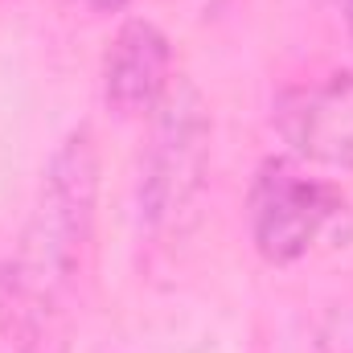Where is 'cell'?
Returning <instances> with one entry per match:
<instances>
[{"mask_svg": "<svg viewBox=\"0 0 353 353\" xmlns=\"http://www.w3.org/2000/svg\"><path fill=\"white\" fill-rule=\"evenodd\" d=\"M94 197L99 152L79 128L50 157L21 247L0 267V333L17 353H66V292L83 271Z\"/></svg>", "mask_w": 353, "mask_h": 353, "instance_id": "6da1fadb", "label": "cell"}, {"mask_svg": "<svg viewBox=\"0 0 353 353\" xmlns=\"http://www.w3.org/2000/svg\"><path fill=\"white\" fill-rule=\"evenodd\" d=\"M210 107L189 83H173L152 111V140L140 173V214L152 230H181L210 173Z\"/></svg>", "mask_w": 353, "mask_h": 353, "instance_id": "7a4b0ae2", "label": "cell"}, {"mask_svg": "<svg viewBox=\"0 0 353 353\" xmlns=\"http://www.w3.org/2000/svg\"><path fill=\"white\" fill-rule=\"evenodd\" d=\"M337 214H341V193L308 176L288 157L263 161L247 193L251 243L275 267L304 259L321 243V234L333 226Z\"/></svg>", "mask_w": 353, "mask_h": 353, "instance_id": "3957f363", "label": "cell"}, {"mask_svg": "<svg viewBox=\"0 0 353 353\" xmlns=\"http://www.w3.org/2000/svg\"><path fill=\"white\" fill-rule=\"evenodd\" d=\"M271 123L292 157L325 169H353V70L283 90Z\"/></svg>", "mask_w": 353, "mask_h": 353, "instance_id": "277c9868", "label": "cell"}, {"mask_svg": "<svg viewBox=\"0 0 353 353\" xmlns=\"http://www.w3.org/2000/svg\"><path fill=\"white\" fill-rule=\"evenodd\" d=\"M173 41L152 21H123L103 58V99L119 119L152 115L173 90Z\"/></svg>", "mask_w": 353, "mask_h": 353, "instance_id": "5b68a950", "label": "cell"}, {"mask_svg": "<svg viewBox=\"0 0 353 353\" xmlns=\"http://www.w3.org/2000/svg\"><path fill=\"white\" fill-rule=\"evenodd\" d=\"M325 350L329 353H353V316H337L333 329L325 333Z\"/></svg>", "mask_w": 353, "mask_h": 353, "instance_id": "8992f818", "label": "cell"}, {"mask_svg": "<svg viewBox=\"0 0 353 353\" xmlns=\"http://www.w3.org/2000/svg\"><path fill=\"white\" fill-rule=\"evenodd\" d=\"M79 4H90V8H123L128 0H79Z\"/></svg>", "mask_w": 353, "mask_h": 353, "instance_id": "52a82bcc", "label": "cell"}, {"mask_svg": "<svg viewBox=\"0 0 353 353\" xmlns=\"http://www.w3.org/2000/svg\"><path fill=\"white\" fill-rule=\"evenodd\" d=\"M337 8L345 12V25H350V33H353V0H337Z\"/></svg>", "mask_w": 353, "mask_h": 353, "instance_id": "ba28073f", "label": "cell"}]
</instances>
